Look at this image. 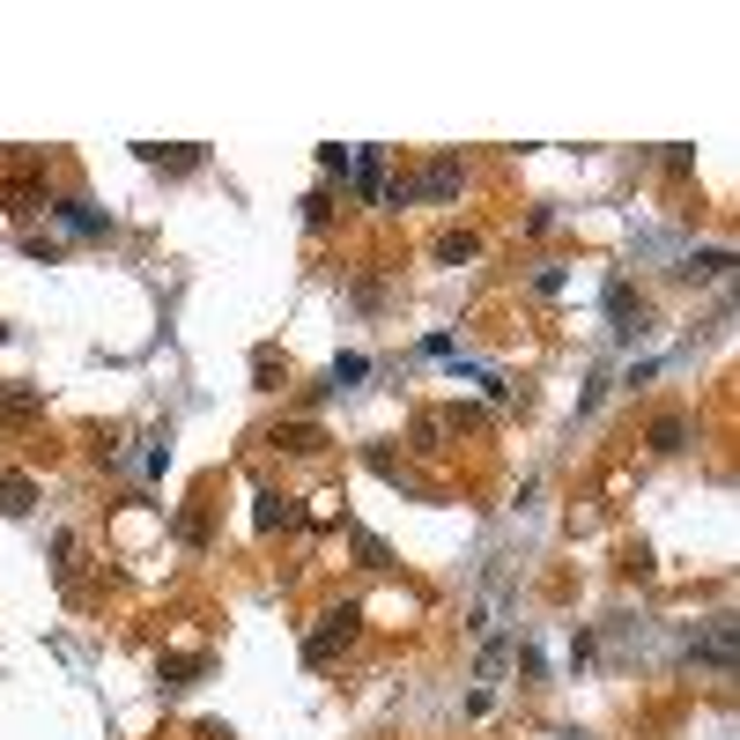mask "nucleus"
Wrapping results in <instances>:
<instances>
[{"label":"nucleus","mask_w":740,"mask_h":740,"mask_svg":"<svg viewBox=\"0 0 740 740\" xmlns=\"http://www.w3.org/2000/svg\"><path fill=\"white\" fill-rule=\"evenodd\" d=\"M0 341H8V327H0Z\"/></svg>","instance_id":"b1692460"},{"label":"nucleus","mask_w":740,"mask_h":740,"mask_svg":"<svg viewBox=\"0 0 740 740\" xmlns=\"http://www.w3.org/2000/svg\"><path fill=\"white\" fill-rule=\"evenodd\" d=\"M408 186L422 193V201H452V193H459V156H430V170L408 178Z\"/></svg>","instance_id":"20e7f679"},{"label":"nucleus","mask_w":740,"mask_h":740,"mask_svg":"<svg viewBox=\"0 0 740 740\" xmlns=\"http://www.w3.org/2000/svg\"><path fill=\"white\" fill-rule=\"evenodd\" d=\"M689 659H697V666H711V674H733V622L718 615L703 637H689Z\"/></svg>","instance_id":"f03ea898"},{"label":"nucleus","mask_w":740,"mask_h":740,"mask_svg":"<svg viewBox=\"0 0 740 740\" xmlns=\"http://www.w3.org/2000/svg\"><path fill=\"white\" fill-rule=\"evenodd\" d=\"M445 430H467V437H474V430H489V408H445Z\"/></svg>","instance_id":"a211bd4d"},{"label":"nucleus","mask_w":740,"mask_h":740,"mask_svg":"<svg viewBox=\"0 0 740 740\" xmlns=\"http://www.w3.org/2000/svg\"><path fill=\"white\" fill-rule=\"evenodd\" d=\"M201 666H207L201 652H178V659H164V666H156V681H164V689H186V681H193Z\"/></svg>","instance_id":"4468645a"},{"label":"nucleus","mask_w":740,"mask_h":740,"mask_svg":"<svg viewBox=\"0 0 740 740\" xmlns=\"http://www.w3.org/2000/svg\"><path fill=\"white\" fill-rule=\"evenodd\" d=\"M0 511H8V519H30V511H38V482L8 467V474H0Z\"/></svg>","instance_id":"423d86ee"},{"label":"nucleus","mask_w":740,"mask_h":740,"mask_svg":"<svg viewBox=\"0 0 740 740\" xmlns=\"http://www.w3.org/2000/svg\"><path fill=\"white\" fill-rule=\"evenodd\" d=\"M60 215H67V222H75L82 238H112V222H104V215H97L89 201H60Z\"/></svg>","instance_id":"2eb2a0df"},{"label":"nucleus","mask_w":740,"mask_h":740,"mask_svg":"<svg viewBox=\"0 0 740 740\" xmlns=\"http://www.w3.org/2000/svg\"><path fill=\"white\" fill-rule=\"evenodd\" d=\"M608 311H615V333H645V296H629V282L608 289Z\"/></svg>","instance_id":"9d476101"},{"label":"nucleus","mask_w":740,"mask_h":740,"mask_svg":"<svg viewBox=\"0 0 740 740\" xmlns=\"http://www.w3.org/2000/svg\"><path fill=\"white\" fill-rule=\"evenodd\" d=\"M689 437H697V430H689V414H652V430H645V445H652L659 459H674V452H689Z\"/></svg>","instance_id":"7ed1b4c3"},{"label":"nucleus","mask_w":740,"mask_h":740,"mask_svg":"<svg viewBox=\"0 0 740 740\" xmlns=\"http://www.w3.org/2000/svg\"><path fill=\"white\" fill-rule=\"evenodd\" d=\"M356 556H363L370 571H385V540H378V534H356Z\"/></svg>","instance_id":"412c9836"},{"label":"nucleus","mask_w":740,"mask_h":740,"mask_svg":"<svg viewBox=\"0 0 740 740\" xmlns=\"http://www.w3.org/2000/svg\"><path fill=\"white\" fill-rule=\"evenodd\" d=\"M356 637H363V608H356V600H341V608H327V615H319V629L304 637V659H311V666H333V659L348 652Z\"/></svg>","instance_id":"f257e3e1"},{"label":"nucleus","mask_w":740,"mask_h":740,"mask_svg":"<svg viewBox=\"0 0 740 740\" xmlns=\"http://www.w3.org/2000/svg\"><path fill=\"white\" fill-rule=\"evenodd\" d=\"M408 437H414V452H445V437H452V430H445V414H430V408H422Z\"/></svg>","instance_id":"f8f14e48"},{"label":"nucleus","mask_w":740,"mask_h":740,"mask_svg":"<svg viewBox=\"0 0 740 740\" xmlns=\"http://www.w3.org/2000/svg\"><path fill=\"white\" fill-rule=\"evenodd\" d=\"M252 503H259V511H252V526H259V534H275V526H304V511H296V496H275V489H259Z\"/></svg>","instance_id":"39448f33"},{"label":"nucleus","mask_w":740,"mask_h":740,"mask_svg":"<svg viewBox=\"0 0 740 740\" xmlns=\"http://www.w3.org/2000/svg\"><path fill=\"white\" fill-rule=\"evenodd\" d=\"M370 474H385V482H400V489H414V496H422V482H414V474H408V467H400V459H393V452H385V445H370Z\"/></svg>","instance_id":"ddd939ff"},{"label":"nucleus","mask_w":740,"mask_h":740,"mask_svg":"<svg viewBox=\"0 0 740 740\" xmlns=\"http://www.w3.org/2000/svg\"><path fill=\"white\" fill-rule=\"evenodd\" d=\"M0 207H8V215H38L44 207V178H0Z\"/></svg>","instance_id":"6e6552de"},{"label":"nucleus","mask_w":740,"mask_h":740,"mask_svg":"<svg viewBox=\"0 0 740 740\" xmlns=\"http://www.w3.org/2000/svg\"><path fill=\"white\" fill-rule=\"evenodd\" d=\"M319 445H327L319 422H282V430H275V452H289V459H311Z\"/></svg>","instance_id":"1a4fd4ad"},{"label":"nucleus","mask_w":740,"mask_h":740,"mask_svg":"<svg viewBox=\"0 0 740 740\" xmlns=\"http://www.w3.org/2000/svg\"><path fill=\"white\" fill-rule=\"evenodd\" d=\"M178 540H193V548H207V519H201V511H186V519H178Z\"/></svg>","instance_id":"4be33fe9"},{"label":"nucleus","mask_w":740,"mask_h":740,"mask_svg":"<svg viewBox=\"0 0 740 740\" xmlns=\"http://www.w3.org/2000/svg\"><path fill=\"white\" fill-rule=\"evenodd\" d=\"M378 170H385V149H363V164H356V186L378 193Z\"/></svg>","instance_id":"6ab92c4d"},{"label":"nucleus","mask_w":740,"mask_h":740,"mask_svg":"<svg viewBox=\"0 0 740 740\" xmlns=\"http://www.w3.org/2000/svg\"><path fill=\"white\" fill-rule=\"evenodd\" d=\"M726 267H733V252L711 245V252H689V267H674V275H681V282H718Z\"/></svg>","instance_id":"9b49d317"},{"label":"nucleus","mask_w":740,"mask_h":740,"mask_svg":"<svg viewBox=\"0 0 740 740\" xmlns=\"http://www.w3.org/2000/svg\"><path fill=\"white\" fill-rule=\"evenodd\" d=\"M363 370H370L363 356H341V363H333V385H356V378H363Z\"/></svg>","instance_id":"5701e85b"},{"label":"nucleus","mask_w":740,"mask_h":740,"mask_svg":"<svg viewBox=\"0 0 740 740\" xmlns=\"http://www.w3.org/2000/svg\"><path fill=\"white\" fill-rule=\"evenodd\" d=\"M141 156H149L156 170H193L201 164V149H141Z\"/></svg>","instance_id":"f3484780"},{"label":"nucleus","mask_w":740,"mask_h":740,"mask_svg":"<svg viewBox=\"0 0 740 740\" xmlns=\"http://www.w3.org/2000/svg\"><path fill=\"white\" fill-rule=\"evenodd\" d=\"M474 230H445V238H437V259H445V267H459V259H474Z\"/></svg>","instance_id":"dca6fc26"},{"label":"nucleus","mask_w":740,"mask_h":740,"mask_svg":"<svg viewBox=\"0 0 740 740\" xmlns=\"http://www.w3.org/2000/svg\"><path fill=\"white\" fill-rule=\"evenodd\" d=\"M0 414H8L15 430H30V422L44 414V393L38 385H8V393H0Z\"/></svg>","instance_id":"0eeeda50"},{"label":"nucleus","mask_w":740,"mask_h":740,"mask_svg":"<svg viewBox=\"0 0 740 740\" xmlns=\"http://www.w3.org/2000/svg\"><path fill=\"white\" fill-rule=\"evenodd\" d=\"M304 222H311V230H327V222H333V201H327V193H311V201H304Z\"/></svg>","instance_id":"aec40b11"}]
</instances>
